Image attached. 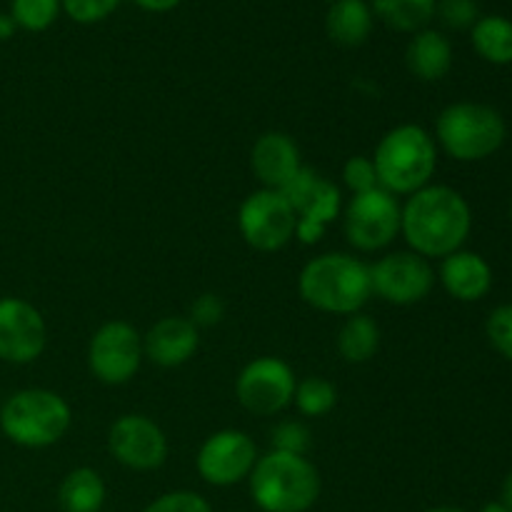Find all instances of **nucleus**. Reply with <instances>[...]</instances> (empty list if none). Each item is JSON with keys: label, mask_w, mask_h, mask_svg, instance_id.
<instances>
[{"label": "nucleus", "mask_w": 512, "mask_h": 512, "mask_svg": "<svg viewBox=\"0 0 512 512\" xmlns=\"http://www.w3.org/2000/svg\"><path fill=\"white\" fill-rule=\"evenodd\" d=\"M473 228L470 205L448 185H425L400 208V233L413 253L428 258H448L463 250Z\"/></svg>", "instance_id": "f257e3e1"}, {"label": "nucleus", "mask_w": 512, "mask_h": 512, "mask_svg": "<svg viewBox=\"0 0 512 512\" xmlns=\"http://www.w3.org/2000/svg\"><path fill=\"white\" fill-rule=\"evenodd\" d=\"M298 290L320 313L355 315L373 295L370 265L348 253H323L300 270Z\"/></svg>", "instance_id": "f03ea898"}, {"label": "nucleus", "mask_w": 512, "mask_h": 512, "mask_svg": "<svg viewBox=\"0 0 512 512\" xmlns=\"http://www.w3.org/2000/svg\"><path fill=\"white\" fill-rule=\"evenodd\" d=\"M248 480L253 503L263 512H308L320 498V473L305 455L270 450Z\"/></svg>", "instance_id": "7ed1b4c3"}, {"label": "nucleus", "mask_w": 512, "mask_h": 512, "mask_svg": "<svg viewBox=\"0 0 512 512\" xmlns=\"http://www.w3.org/2000/svg\"><path fill=\"white\" fill-rule=\"evenodd\" d=\"M380 188L393 195H413L430 185L438 168V150L430 133L420 125L405 123L380 138L373 155Z\"/></svg>", "instance_id": "20e7f679"}, {"label": "nucleus", "mask_w": 512, "mask_h": 512, "mask_svg": "<svg viewBox=\"0 0 512 512\" xmlns=\"http://www.w3.org/2000/svg\"><path fill=\"white\" fill-rule=\"evenodd\" d=\"M73 423L63 395L45 388H25L10 395L0 408V430L10 443L28 450L50 448Z\"/></svg>", "instance_id": "39448f33"}, {"label": "nucleus", "mask_w": 512, "mask_h": 512, "mask_svg": "<svg viewBox=\"0 0 512 512\" xmlns=\"http://www.w3.org/2000/svg\"><path fill=\"white\" fill-rule=\"evenodd\" d=\"M508 135L505 118L485 103H453L435 120V138L450 158L478 163L498 153Z\"/></svg>", "instance_id": "423d86ee"}, {"label": "nucleus", "mask_w": 512, "mask_h": 512, "mask_svg": "<svg viewBox=\"0 0 512 512\" xmlns=\"http://www.w3.org/2000/svg\"><path fill=\"white\" fill-rule=\"evenodd\" d=\"M298 215L280 190L260 188L243 200L238 228L245 243L260 253H275L295 238Z\"/></svg>", "instance_id": "0eeeda50"}, {"label": "nucleus", "mask_w": 512, "mask_h": 512, "mask_svg": "<svg viewBox=\"0 0 512 512\" xmlns=\"http://www.w3.org/2000/svg\"><path fill=\"white\" fill-rule=\"evenodd\" d=\"M143 335L125 320L100 325L88 343V368L105 385H125L143 365Z\"/></svg>", "instance_id": "6e6552de"}, {"label": "nucleus", "mask_w": 512, "mask_h": 512, "mask_svg": "<svg viewBox=\"0 0 512 512\" xmlns=\"http://www.w3.org/2000/svg\"><path fill=\"white\" fill-rule=\"evenodd\" d=\"M280 193L298 215L295 238L303 245L318 243L325 235V228L338 218L340 205H343L338 185L330 183L328 178H320L315 170L305 168V165Z\"/></svg>", "instance_id": "1a4fd4ad"}, {"label": "nucleus", "mask_w": 512, "mask_h": 512, "mask_svg": "<svg viewBox=\"0 0 512 512\" xmlns=\"http://www.w3.org/2000/svg\"><path fill=\"white\" fill-rule=\"evenodd\" d=\"M345 238L355 250L375 253L388 248L400 233V203L383 188L353 195L345 208Z\"/></svg>", "instance_id": "9d476101"}, {"label": "nucleus", "mask_w": 512, "mask_h": 512, "mask_svg": "<svg viewBox=\"0 0 512 512\" xmlns=\"http://www.w3.org/2000/svg\"><path fill=\"white\" fill-rule=\"evenodd\" d=\"M295 375L280 358H255L240 370L235 380L238 403L253 415H275L293 403Z\"/></svg>", "instance_id": "9b49d317"}, {"label": "nucleus", "mask_w": 512, "mask_h": 512, "mask_svg": "<svg viewBox=\"0 0 512 512\" xmlns=\"http://www.w3.org/2000/svg\"><path fill=\"white\" fill-rule=\"evenodd\" d=\"M258 463V448L243 430H218L198 450L195 468L200 478L215 488H230L253 473Z\"/></svg>", "instance_id": "f8f14e48"}, {"label": "nucleus", "mask_w": 512, "mask_h": 512, "mask_svg": "<svg viewBox=\"0 0 512 512\" xmlns=\"http://www.w3.org/2000/svg\"><path fill=\"white\" fill-rule=\"evenodd\" d=\"M370 285L390 305H415L430 295L435 273L418 253H388L370 265Z\"/></svg>", "instance_id": "ddd939ff"}, {"label": "nucleus", "mask_w": 512, "mask_h": 512, "mask_svg": "<svg viewBox=\"0 0 512 512\" xmlns=\"http://www.w3.org/2000/svg\"><path fill=\"white\" fill-rule=\"evenodd\" d=\"M108 450L130 470H155L168 458V438L148 415H123L110 425Z\"/></svg>", "instance_id": "4468645a"}, {"label": "nucleus", "mask_w": 512, "mask_h": 512, "mask_svg": "<svg viewBox=\"0 0 512 512\" xmlns=\"http://www.w3.org/2000/svg\"><path fill=\"white\" fill-rule=\"evenodd\" d=\"M48 328L35 305L23 298H0V360L28 365L43 355Z\"/></svg>", "instance_id": "2eb2a0df"}, {"label": "nucleus", "mask_w": 512, "mask_h": 512, "mask_svg": "<svg viewBox=\"0 0 512 512\" xmlns=\"http://www.w3.org/2000/svg\"><path fill=\"white\" fill-rule=\"evenodd\" d=\"M250 168L263 188L283 190L303 168L298 143L280 130L263 133L250 150Z\"/></svg>", "instance_id": "dca6fc26"}, {"label": "nucleus", "mask_w": 512, "mask_h": 512, "mask_svg": "<svg viewBox=\"0 0 512 512\" xmlns=\"http://www.w3.org/2000/svg\"><path fill=\"white\" fill-rule=\"evenodd\" d=\"M200 333L190 318H163L143 335V353L160 368H178L198 353Z\"/></svg>", "instance_id": "f3484780"}, {"label": "nucleus", "mask_w": 512, "mask_h": 512, "mask_svg": "<svg viewBox=\"0 0 512 512\" xmlns=\"http://www.w3.org/2000/svg\"><path fill=\"white\" fill-rule=\"evenodd\" d=\"M440 283L460 303H478L493 288V268L473 250H455L440 265Z\"/></svg>", "instance_id": "a211bd4d"}, {"label": "nucleus", "mask_w": 512, "mask_h": 512, "mask_svg": "<svg viewBox=\"0 0 512 512\" xmlns=\"http://www.w3.org/2000/svg\"><path fill=\"white\" fill-rule=\"evenodd\" d=\"M405 63L415 78L435 83L453 68V45L440 30L423 28L410 40L408 50H405Z\"/></svg>", "instance_id": "6ab92c4d"}, {"label": "nucleus", "mask_w": 512, "mask_h": 512, "mask_svg": "<svg viewBox=\"0 0 512 512\" xmlns=\"http://www.w3.org/2000/svg\"><path fill=\"white\" fill-rule=\"evenodd\" d=\"M325 28L333 43L358 48L373 30V10L365 0H335L325 18Z\"/></svg>", "instance_id": "aec40b11"}, {"label": "nucleus", "mask_w": 512, "mask_h": 512, "mask_svg": "<svg viewBox=\"0 0 512 512\" xmlns=\"http://www.w3.org/2000/svg\"><path fill=\"white\" fill-rule=\"evenodd\" d=\"M58 503L63 512H100L105 503V483L93 468H75L58 488Z\"/></svg>", "instance_id": "412c9836"}, {"label": "nucleus", "mask_w": 512, "mask_h": 512, "mask_svg": "<svg viewBox=\"0 0 512 512\" xmlns=\"http://www.w3.org/2000/svg\"><path fill=\"white\" fill-rule=\"evenodd\" d=\"M380 348V328L370 315H348L338 333V353L345 363L363 365L375 358Z\"/></svg>", "instance_id": "4be33fe9"}, {"label": "nucleus", "mask_w": 512, "mask_h": 512, "mask_svg": "<svg viewBox=\"0 0 512 512\" xmlns=\"http://www.w3.org/2000/svg\"><path fill=\"white\" fill-rule=\"evenodd\" d=\"M473 48L493 65L512 63V20L503 15H485L473 25Z\"/></svg>", "instance_id": "5701e85b"}, {"label": "nucleus", "mask_w": 512, "mask_h": 512, "mask_svg": "<svg viewBox=\"0 0 512 512\" xmlns=\"http://www.w3.org/2000/svg\"><path fill=\"white\" fill-rule=\"evenodd\" d=\"M438 0H373L370 10L388 28L400 33H418L433 20Z\"/></svg>", "instance_id": "b1692460"}, {"label": "nucleus", "mask_w": 512, "mask_h": 512, "mask_svg": "<svg viewBox=\"0 0 512 512\" xmlns=\"http://www.w3.org/2000/svg\"><path fill=\"white\" fill-rule=\"evenodd\" d=\"M293 403L308 418H320V415H328L335 408V403H338V390H335V385L330 380L320 378V375H310V378L300 380L295 385Z\"/></svg>", "instance_id": "393cba45"}, {"label": "nucleus", "mask_w": 512, "mask_h": 512, "mask_svg": "<svg viewBox=\"0 0 512 512\" xmlns=\"http://www.w3.org/2000/svg\"><path fill=\"white\" fill-rule=\"evenodd\" d=\"M60 0H13L10 5V15H13L15 25L30 33H40V30L50 28L60 13Z\"/></svg>", "instance_id": "a878e982"}, {"label": "nucleus", "mask_w": 512, "mask_h": 512, "mask_svg": "<svg viewBox=\"0 0 512 512\" xmlns=\"http://www.w3.org/2000/svg\"><path fill=\"white\" fill-rule=\"evenodd\" d=\"M270 443H273V450H278V453L305 455L310 448V433L298 420H283L270 433Z\"/></svg>", "instance_id": "bb28decb"}, {"label": "nucleus", "mask_w": 512, "mask_h": 512, "mask_svg": "<svg viewBox=\"0 0 512 512\" xmlns=\"http://www.w3.org/2000/svg\"><path fill=\"white\" fill-rule=\"evenodd\" d=\"M343 183L348 185V190L353 195L380 188L373 158H365V155H353V158H348V163L343 165Z\"/></svg>", "instance_id": "cd10ccee"}, {"label": "nucleus", "mask_w": 512, "mask_h": 512, "mask_svg": "<svg viewBox=\"0 0 512 512\" xmlns=\"http://www.w3.org/2000/svg\"><path fill=\"white\" fill-rule=\"evenodd\" d=\"M485 333H488L493 348L512 363V303L498 305V308L490 313Z\"/></svg>", "instance_id": "c85d7f7f"}, {"label": "nucleus", "mask_w": 512, "mask_h": 512, "mask_svg": "<svg viewBox=\"0 0 512 512\" xmlns=\"http://www.w3.org/2000/svg\"><path fill=\"white\" fill-rule=\"evenodd\" d=\"M435 13H438V18L453 30L473 28L480 20V8L475 0H440V3L435 5Z\"/></svg>", "instance_id": "c756f323"}, {"label": "nucleus", "mask_w": 512, "mask_h": 512, "mask_svg": "<svg viewBox=\"0 0 512 512\" xmlns=\"http://www.w3.org/2000/svg\"><path fill=\"white\" fill-rule=\"evenodd\" d=\"M143 512H213L208 500L190 490H175L150 503Z\"/></svg>", "instance_id": "7c9ffc66"}, {"label": "nucleus", "mask_w": 512, "mask_h": 512, "mask_svg": "<svg viewBox=\"0 0 512 512\" xmlns=\"http://www.w3.org/2000/svg\"><path fill=\"white\" fill-rule=\"evenodd\" d=\"M60 5L75 23H98L118 8L120 0H60Z\"/></svg>", "instance_id": "2f4dec72"}, {"label": "nucleus", "mask_w": 512, "mask_h": 512, "mask_svg": "<svg viewBox=\"0 0 512 512\" xmlns=\"http://www.w3.org/2000/svg\"><path fill=\"white\" fill-rule=\"evenodd\" d=\"M225 318V303L220 295L203 293L193 300L190 305V323L195 328H213V325L223 323Z\"/></svg>", "instance_id": "473e14b6"}, {"label": "nucleus", "mask_w": 512, "mask_h": 512, "mask_svg": "<svg viewBox=\"0 0 512 512\" xmlns=\"http://www.w3.org/2000/svg\"><path fill=\"white\" fill-rule=\"evenodd\" d=\"M138 8L150 10V13H168L175 5H180V0H133Z\"/></svg>", "instance_id": "72a5a7b5"}, {"label": "nucleus", "mask_w": 512, "mask_h": 512, "mask_svg": "<svg viewBox=\"0 0 512 512\" xmlns=\"http://www.w3.org/2000/svg\"><path fill=\"white\" fill-rule=\"evenodd\" d=\"M15 30H18V25H15L13 15H10V13H0V40L13 38Z\"/></svg>", "instance_id": "f704fd0d"}, {"label": "nucleus", "mask_w": 512, "mask_h": 512, "mask_svg": "<svg viewBox=\"0 0 512 512\" xmlns=\"http://www.w3.org/2000/svg\"><path fill=\"white\" fill-rule=\"evenodd\" d=\"M503 505L508 510H512V473L505 478V483H503Z\"/></svg>", "instance_id": "c9c22d12"}, {"label": "nucleus", "mask_w": 512, "mask_h": 512, "mask_svg": "<svg viewBox=\"0 0 512 512\" xmlns=\"http://www.w3.org/2000/svg\"><path fill=\"white\" fill-rule=\"evenodd\" d=\"M480 512H512V510L505 508L503 503H488V505H485V508L480 510Z\"/></svg>", "instance_id": "e433bc0d"}, {"label": "nucleus", "mask_w": 512, "mask_h": 512, "mask_svg": "<svg viewBox=\"0 0 512 512\" xmlns=\"http://www.w3.org/2000/svg\"><path fill=\"white\" fill-rule=\"evenodd\" d=\"M428 512H465V510L453 508V505H440V508H433V510H428Z\"/></svg>", "instance_id": "4c0bfd02"}, {"label": "nucleus", "mask_w": 512, "mask_h": 512, "mask_svg": "<svg viewBox=\"0 0 512 512\" xmlns=\"http://www.w3.org/2000/svg\"><path fill=\"white\" fill-rule=\"evenodd\" d=\"M510 218H512V205H510Z\"/></svg>", "instance_id": "58836bf2"}]
</instances>
